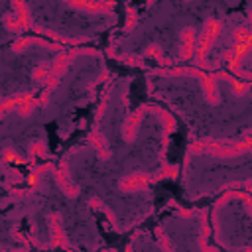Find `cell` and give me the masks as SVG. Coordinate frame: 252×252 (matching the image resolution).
<instances>
[{"label": "cell", "mask_w": 252, "mask_h": 252, "mask_svg": "<svg viewBox=\"0 0 252 252\" xmlns=\"http://www.w3.org/2000/svg\"><path fill=\"white\" fill-rule=\"evenodd\" d=\"M191 154H209L213 158H238L242 154L252 152V136L238 140V142H215V140H201L189 146Z\"/></svg>", "instance_id": "cell-2"}, {"label": "cell", "mask_w": 252, "mask_h": 252, "mask_svg": "<svg viewBox=\"0 0 252 252\" xmlns=\"http://www.w3.org/2000/svg\"><path fill=\"white\" fill-rule=\"evenodd\" d=\"M156 73H158V75H165V77H177V75L197 77L199 83H201V87H203L205 100H207L209 104H219V100H220L219 91H217V81H219V79L228 81L230 87H232V91H234L238 96H242V94L248 93V85L240 83L238 79H234V77H230V75H226V73H213V75H207V73H203L201 69H195V67H179V69H169V71H167V69H156Z\"/></svg>", "instance_id": "cell-1"}, {"label": "cell", "mask_w": 252, "mask_h": 252, "mask_svg": "<svg viewBox=\"0 0 252 252\" xmlns=\"http://www.w3.org/2000/svg\"><path fill=\"white\" fill-rule=\"evenodd\" d=\"M248 24H250V30H252V12H250V16H248Z\"/></svg>", "instance_id": "cell-11"}, {"label": "cell", "mask_w": 252, "mask_h": 252, "mask_svg": "<svg viewBox=\"0 0 252 252\" xmlns=\"http://www.w3.org/2000/svg\"><path fill=\"white\" fill-rule=\"evenodd\" d=\"M220 22L215 20V18H209L203 26V33L199 37V43H197V65L199 67H211V63L207 61V51L211 49L213 41L217 39V35L220 33Z\"/></svg>", "instance_id": "cell-3"}, {"label": "cell", "mask_w": 252, "mask_h": 252, "mask_svg": "<svg viewBox=\"0 0 252 252\" xmlns=\"http://www.w3.org/2000/svg\"><path fill=\"white\" fill-rule=\"evenodd\" d=\"M250 51H252V30H250V33L246 35V39L234 43V47L226 51L224 57H226V65H228L230 73H234V75L240 77V79H252L250 73H242V71H240V61H242Z\"/></svg>", "instance_id": "cell-4"}, {"label": "cell", "mask_w": 252, "mask_h": 252, "mask_svg": "<svg viewBox=\"0 0 252 252\" xmlns=\"http://www.w3.org/2000/svg\"><path fill=\"white\" fill-rule=\"evenodd\" d=\"M49 230H51V246H57V244H63L67 246L65 242V234H63V226L59 224V213H51L49 215Z\"/></svg>", "instance_id": "cell-8"}, {"label": "cell", "mask_w": 252, "mask_h": 252, "mask_svg": "<svg viewBox=\"0 0 252 252\" xmlns=\"http://www.w3.org/2000/svg\"><path fill=\"white\" fill-rule=\"evenodd\" d=\"M65 2L83 12H93V14H110L114 10L112 2L106 0H65Z\"/></svg>", "instance_id": "cell-5"}, {"label": "cell", "mask_w": 252, "mask_h": 252, "mask_svg": "<svg viewBox=\"0 0 252 252\" xmlns=\"http://www.w3.org/2000/svg\"><path fill=\"white\" fill-rule=\"evenodd\" d=\"M154 177H150V175H144V173H132V175H128V177H124L122 181H120V187L124 189V191H136V189H142L146 183H150Z\"/></svg>", "instance_id": "cell-7"}, {"label": "cell", "mask_w": 252, "mask_h": 252, "mask_svg": "<svg viewBox=\"0 0 252 252\" xmlns=\"http://www.w3.org/2000/svg\"><path fill=\"white\" fill-rule=\"evenodd\" d=\"M30 43H33V45H41V47H47V49H63L59 43H51V41H47V39H39V37H22L20 41H14V45H12V49L14 51H22L26 45H30Z\"/></svg>", "instance_id": "cell-9"}, {"label": "cell", "mask_w": 252, "mask_h": 252, "mask_svg": "<svg viewBox=\"0 0 252 252\" xmlns=\"http://www.w3.org/2000/svg\"><path fill=\"white\" fill-rule=\"evenodd\" d=\"M12 4H14V8H16V22L14 24H8L6 28L8 30H14V32H20V30H24V28H30V10H28V6H26V2L24 0H12Z\"/></svg>", "instance_id": "cell-6"}, {"label": "cell", "mask_w": 252, "mask_h": 252, "mask_svg": "<svg viewBox=\"0 0 252 252\" xmlns=\"http://www.w3.org/2000/svg\"><path fill=\"white\" fill-rule=\"evenodd\" d=\"M183 47H181V59H189L193 55V47H195V30L193 28H185L183 33Z\"/></svg>", "instance_id": "cell-10"}]
</instances>
